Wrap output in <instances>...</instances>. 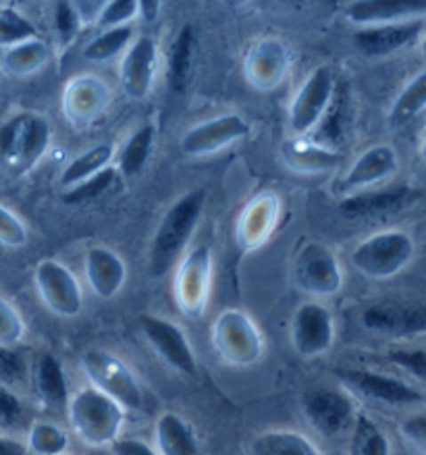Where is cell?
I'll list each match as a JSON object with an SVG mask.
<instances>
[{
  "label": "cell",
  "mask_w": 426,
  "mask_h": 455,
  "mask_svg": "<svg viewBox=\"0 0 426 455\" xmlns=\"http://www.w3.org/2000/svg\"><path fill=\"white\" fill-rule=\"evenodd\" d=\"M204 206H206V188H196L185 192L166 208L154 231L148 268L154 276H163L175 268L185 256V250L200 225Z\"/></svg>",
  "instance_id": "1"
},
{
  "label": "cell",
  "mask_w": 426,
  "mask_h": 455,
  "mask_svg": "<svg viewBox=\"0 0 426 455\" xmlns=\"http://www.w3.org/2000/svg\"><path fill=\"white\" fill-rule=\"evenodd\" d=\"M67 420L73 435L90 447H110L123 436L127 410L96 387L84 385L69 395Z\"/></svg>",
  "instance_id": "2"
},
{
  "label": "cell",
  "mask_w": 426,
  "mask_h": 455,
  "mask_svg": "<svg viewBox=\"0 0 426 455\" xmlns=\"http://www.w3.org/2000/svg\"><path fill=\"white\" fill-rule=\"evenodd\" d=\"M52 129L44 116L17 113L0 125V169L26 175L51 148Z\"/></svg>",
  "instance_id": "3"
},
{
  "label": "cell",
  "mask_w": 426,
  "mask_h": 455,
  "mask_svg": "<svg viewBox=\"0 0 426 455\" xmlns=\"http://www.w3.org/2000/svg\"><path fill=\"white\" fill-rule=\"evenodd\" d=\"M210 346L221 362L231 368L256 366L267 352L258 323L242 308H225L210 327Z\"/></svg>",
  "instance_id": "4"
},
{
  "label": "cell",
  "mask_w": 426,
  "mask_h": 455,
  "mask_svg": "<svg viewBox=\"0 0 426 455\" xmlns=\"http://www.w3.org/2000/svg\"><path fill=\"white\" fill-rule=\"evenodd\" d=\"M335 379L343 391L354 399L382 405V408L404 410L416 408L426 402V393L420 387L395 377V374L373 371V368L343 366L337 368Z\"/></svg>",
  "instance_id": "5"
},
{
  "label": "cell",
  "mask_w": 426,
  "mask_h": 455,
  "mask_svg": "<svg viewBox=\"0 0 426 455\" xmlns=\"http://www.w3.org/2000/svg\"><path fill=\"white\" fill-rule=\"evenodd\" d=\"M84 377L88 385L96 387L104 395L113 397L127 411H140L146 405V391L138 374L132 371L127 362L115 355L109 349H88L79 358Z\"/></svg>",
  "instance_id": "6"
},
{
  "label": "cell",
  "mask_w": 426,
  "mask_h": 455,
  "mask_svg": "<svg viewBox=\"0 0 426 455\" xmlns=\"http://www.w3.org/2000/svg\"><path fill=\"white\" fill-rule=\"evenodd\" d=\"M140 333L154 355L179 377L197 379V358L181 324L166 316H140Z\"/></svg>",
  "instance_id": "7"
},
{
  "label": "cell",
  "mask_w": 426,
  "mask_h": 455,
  "mask_svg": "<svg viewBox=\"0 0 426 455\" xmlns=\"http://www.w3.org/2000/svg\"><path fill=\"white\" fill-rule=\"evenodd\" d=\"M293 283L312 299H326L343 289V268L329 245L308 242L293 258Z\"/></svg>",
  "instance_id": "8"
},
{
  "label": "cell",
  "mask_w": 426,
  "mask_h": 455,
  "mask_svg": "<svg viewBox=\"0 0 426 455\" xmlns=\"http://www.w3.org/2000/svg\"><path fill=\"white\" fill-rule=\"evenodd\" d=\"M414 243L404 231L374 233L351 250L350 262L358 273L370 279H389L410 262Z\"/></svg>",
  "instance_id": "9"
},
{
  "label": "cell",
  "mask_w": 426,
  "mask_h": 455,
  "mask_svg": "<svg viewBox=\"0 0 426 455\" xmlns=\"http://www.w3.org/2000/svg\"><path fill=\"white\" fill-rule=\"evenodd\" d=\"M337 324L335 316L323 301L310 299L295 308L289 323V343L304 360H318L335 346Z\"/></svg>",
  "instance_id": "10"
},
{
  "label": "cell",
  "mask_w": 426,
  "mask_h": 455,
  "mask_svg": "<svg viewBox=\"0 0 426 455\" xmlns=\"http://www.w3.org/2000/svg\"><path fill=\"white\" fill-rule=\"evenodd\" d=\"M337 79L329 65H318L308 73L289 104V132L293 138H308L323 119L335 96Z\"/></svg>",
  "instance_id": "11"
},
{
  "label": "cell",
  "mask_w": 426,
  "mask_h": 455,
  "mask_svg": "<svg viewBox=\"0 0 426 455\" xmlns=\"http://www.w3.org/2000/svg\"><path fill=\"white\" fill-rule=\"evenodd\" d=\"M175 268L173 293H175L177 308L189 318L202 316L213 289V250L208 245H197L179 260Z\"/></svg>",
  "instance_id": "12"
},
{
  "label": "cell",
  "mask_w": 426,
  "mask_h": 455,
  "mask_svg": "<svg viewBox=\"0 0 426 455\" xmlns=\"http://www.w3.org/2000/svg\"><path fill=\"white\" fill-rule=\"evenodd\" d=\"M301 411L314 433L325 439H337L351 430L358 416L356 402L342 387H312L301 397Z\"/></svg>",
  "instance_id": "13"
},
{
  "label": "cell",
  "mask_w": 426,
  "mask_h": 455,
  "mask_svg": "<svg viewBox=\"0 0 426 455\" xmlns=\"http://www.w3.org/2000/svg\"><path fill=\"white\" fill-rule=\"evenodd\" d=\"M252 132L250 121L237 113H223L197 123L183 133L179 148L189 158H208L221 155L225 148L236 146Z\"/></svg>",
  "instance_id": "14"
},
{
  "label": "cell",
  "mask_w": 426,
  "mask_h": 455,
  "mask_svg": "<svg viewBox=\"0 0 426 455\" xmlns=\"http://www.w3.org/2000/svg\"><path fill=\"white\" fill-rule=\"evenodd\" d=\"M36 291L42 304L59 318H77L84 310V293L77 276L67 264L42 260L34 270Z\"/></svg>",
  "instance_id": "15"
},
{
  "label": "cell",
  "mask_w": 426,
  "mask_h": 455,
  "mask_svg": "<svg viewBox=\"0 0 426 455\" xmlns=\"http://www.w3.org/2000/svg\"><path fill=\"white\" fill-rule=\"evenodd\" d=\"M160 65L158 44L152 36H138L123 52L119 67V82L127 98L140 102L154 88Z\"/></svg>",
  "instance_id": "16"
},
{
  "label": "cell",
  "mask_w": 426,
  "mask_h": 455,
  "mask_svg": "<svg viewBox=\"0 0 426 455\" xmlns=\"http://www.w3.org/2000/svg\"><path fill=\"white\" fill-rule=\"evenodd\" d=\"M113 100L109 84L96 76L73 77L60 98V108L76 127H88L107 113Z\"/></svg>",
  "instance_id": "17"
},
{
  "label": "cell",
  "mask_w": 426,
  "mask_h": 455,
  "mask_svg": "<svg viewBox=\"0 0 426 455\" xmlns=\"http://www.w3.org/2000/svg\"><path fill=\"white\" fill-rule=\"evenodd\" d=\"M289 59L287 46L277 38H261L248 48L244 59V76L256 90H275L287 77Z\"/></svg>",
  "instance_id": "18"
},
{
  "label": "cell",
  "mask_w": 426,
  "mask_h": 455,
  "mask_svg": "<svg viewBox=\"0 0 426 455\" xmlns=\"http://www.w3.org/2000/svg\"><path fill=\"white\" fill-rule=\"evenodd\" d=\"M362 324L382 337H414L426 333V310L398 301H376L362 312Z\"/></svg>",
  "instance_id": "19"
},
{
  "label": "cell",
  "mask_w": 426,
  "mask_h": 455,
  "mask_svg": "<svg viewBox=\"0 0 426 455\" xmlns=\"http://www.w3.org/2000/svg\"><path fill=\"white\" fill-rule=\"evenodd\" d=\"M424 23L420 20L404 23H387V26L360 28L351 36V44L358 54L366 59H385L410 46L422 32Z\"/></svg>",
  "instance_id": "20"
},
{
  "label": "cell",
  "mask_w": 426,
  "mask_h": 455,
  "mask_svg": "<svg viewBox=\"0 0 426 455\" xmlns=\"http://www.w3.org/2000/svg\"><path fill=\"white\" fill-rule=\"evenodd\" d=\"M84 276L96 298L113 299L125 287L127 267L115 250L94 245L84 256Z\"/></svg>",
  "instance_id": "21"
},
{
  "label": "cell",
  "mask_w": 426,
  "mask_h": 455,
  "mask_svg": "<svg viewBox=\"0 0 426 455\" xmlns=\"http://www.w3.org/2000/svg\"><path fill=\"white\" fill-rule=\"evenodd\" d=\"M395 171H398V155H395L393 148L385 144L373 146L350 164V169L339 181V189L350 196L366 192L368 188L385 181Z\"/></svg>",
  "instance_id": "22"
},
{
  "label": "cell",
  "mask_w": 426,
  "mask_h": 455,
  "mask_svg": "<svg viewBox=\"0 0 426 455\" xmlns=\"http://www.w3.org/2000/svg\"><path fill=\"white\" fill-rule=\"evenodd\" d=\"M350 23L360 28L387 26V23L414 21L426 15L424 0H364L343 9Z\"/></svg>",
  "instance_id": "23"
},
{
  "label": "cell",
  "mask_w": 426,
  "mask_h": 455,
  "mask_svg": "<svg viewBox=\"0 0 426 455\" xmlns=\"http://www.w3.org/2000/svg\"><path fill=\"white\" fill-rule=\"evenodd\" d=\"M281 217V198L273 192L258 194L250 202L248 208H244L242 217L237 223V242L244 250H254L262 245L273 235L277 223Z\"/></svg>",
  "instance_id": "24"
},
{
  "label": "cell",
  "mask_w": 426,
  "mask_h": 455,
  "mask_svg": "<svg viewBox=\"0 0 426 455\" xmlns=\"http://www.w3.org/2000/svg\"><path fill=\"white\" fill-rule=\"evenodd\" d=\"M414 198V192L407 186H398L389 189H366V192H358L345 196L339 204V212L348 220L358 219H374L399 211L407 202Z\"/></svg>",
  "instance_id": "25"
},
{
  "label": "cell",
  "mask_w": 426,
  "mask_h": 455,
  "mask_svg": "<svg viewBox=\"0 0 426 455\" xmlns=\"http://www.w3.org/2000/svg\"><path fill=\"white\" fill-rule=\"evenodd\" d=\"M152 435L158 455H202L194 424L177 411H163L154 422Z\"/></svg>",
  "instance_id": "26"
},
{
  "label": "cell",
  "mask_w": 426,
  "mask_h": 455,
  "mask_svg": "<svg viewBox=\"0 0 426 455\" xmlns=\"http://www.w3.org/2000/svg\"><path fill=\"white\" fill-rule=\"evenodd\" d=\"M29 379L34 383L36 395L40 397V402L46 408H67V402H69V383H67L65 368L57 355L51 352L40 354L38 360L34 362V368L29 371Z\"/></svg>",
  "instance_id": "27"
},
{
  "label": "cell",
  "mask_w": 426,
  "mask_h": 455,
  "mask_svg": "<svg viewBox=\"0 0 426 455\" xmlns=\"http://www.w3.org/2000/svg\"><path fill=\"white\" fill-rule=\"evenodd\" d=\"M281 158L293 173L318 175L326 171L337 169L342 163L339 152L326 150V148L314 144L306 138H293L281 146Z\"/></svg>",
  "instance_id": "28"
},
{
  "label": "cell",
  "mask_w": 426,
  "mask_h": 455,
  "mask_svg": "<svg viewBox=\"0 0 426 455\" xmlns=\"http://www.w3.org/2000/svg\"><path fill=\"white\" fill-rule=\"evenodd\" d=\"M248 455H325L310 436L293 428L258 433L248 445Z\"/></svg>",
  "instance_id": "29"
},
{
  "label": "cell",
  "mask_w": 426,
  "mask_h": 455,
  "mask_svg": "<svg viewBox=\"0 0 426 455\" xmlns=\"http://www.w3.org/2000/svg\"><path fill=\"white\" fill-rule=\"evenodd\" d=\"M194 52H196V32L194 26L185 23L179 29L175 40H173L169 59H166V84L169 90L175 94L188 88L189 76H191V65H194Z\"/></svg>",
  "instance_id": "30"
},
{
  "label": "cell",
  "mask_w": 426,
  "mask_h": 455,
  "mask_svg": "<svg viewBox=\"0 0 426 455\" xmlns=\"http://www.w3.org/2000/svg\"><path fill=\"white\" fill-rule=\"evenodd\" d=\"M117 158V148L113 144H96L88 148L84 155L73 158L60 173V186L63 189H69L77 183H82L90 177L100 173V171L113 167Z\"/></svg>",
  "instance_id": "31"
},
{
  "label": "cell",
  "mask_w": 426,
  "mask_h": 455,
  "mask_svg": "<svg viewBox=\"0 0 426 455\" xmlns=\"http://www.w3.org/2000/svg\"><path fill=\"white\" fill-rule=\"evenodd\" d=\"M154 140H157V132L150 123H144L135 132L129 135L125 144L119 152H117V173L123 177H135L144 171L146 163L150 161L154 150Z\"/></svg>",
  "instance_id": "32"
},
{
  "label": "cell",
  "mask_w": 426,
  "mask_h": 455,
  "mask_svg": "<svg viewBox=\"0 0 426 455\" xmlns=\"http://www.w3.org/2000/svg\"><path fill=\"white\" fill-rule=\"evenodd\" d=\"M345 115H348V94H345L342 85H337L335 96L326 108V113L314 132L308 135L306 140L314 141V144L326 148V150L337 152V148L342 146L343 141V132H345Z\"/></svg>",
  "instance_id": "33"
},
{
  "label": "cell",
  "mask_w": 426,
  "mask_h": 455,
  "mask_svg": "<svg viewBox=\"0 0 426 455\" xmlns=\"http://www.w3.org/2000/svg\"><path fill=\"white\" fill-rule=\"evenodd\" d=\"M48 59H51V48L36 36V38L7 48L0 57V63H3L4 71L13 73V76H32L48 63Z\"/></svg>",
  "instance_id": "34"
},
{
  "label": "cell",
  "mask_w": 426,
  "mask_h": 455,
  "mask_svg": "<svg viewBox=\"0 0 426 455\" xmlns=\"http://www.w3.org/2000/svg\"><path fill=\"white\" fill-rule=\"evenodd\" d=\"M350 433V455H391V441L387 433L366 414L356 416Z\"/></svg>",
  "instance_id": "35"
},
{
  "label": "cell",
  "mask_w": 426,
  "mask_h": 455,
  "mask_svg": "<svg viewBox=\"0 0 426 455\" xmlns=\"http://www.w3.org/2000/svg\"><path fill=\"white\" fill-rule=\"evenodd\" d=\"M133 42V28H113L102 29L96 38H92L84 48V59L92 60V63H107V60L115 59L117 54L125 52L129 44Z\"/></svg>",
  "instance_id": "36"
},
{
  "label": "cell",
  "mask_w": 426,
  "mask_h": 455,
  "mask_svg": "<svg viewBox=\"0 0 426 455\" xmlns=\"http://www.w3.org/2000/svg\"><path fill=\"white\" fill-rule=\"evenodd\" d=\"M23 445L34 455H63L69 447V436L59 424L38 420L29 427Z\"/></svg>",
  "instance_id": "37"
},
{
  "label": "cell",
  "mask_w": 426,
  "mask_h": 455,
  "mask_svg": "<svg viewBox=\"0 0 426 455\" xmlns=\"http://www.w3.org/2000/svg\"><path fill=\"white\" fill-rule=\"evenodd\" d=\"M426 108V71L414 77L410 84L401 90V94L395 98L389 121L393 127H401L410 123L418 113Z\"/></svg>",
  "instance_id": "38"
},
{
  "label": "cell",
  "mask_w": 426,
  "mask_h": 455,
  "mask_svg": "<svg viewBox=\"0 0 426 455\" xmlns=\"http://www.w3.org/2000/svg\"><path fill=\"white\" fill-rule=\"evenodd\" d=\"M117 175L119 173H117V169L113 164V167L100 171V173L90 177V180H85L82 183H77V186L65 189L63 196H60V200H63L67 206H79V204H88V202H94L100 198L102 194H107L110 188H113V183L117 181Z\"/></svg>",
  "instance_id": "39"
},
{
  "label": "cell",
  "mask_w": 426,
  "mask_h": 455,
  "mask_svg": "<svg viewBox=\"0 0 426 455\" xmlns=\"http://www.w3.org/2000/svg\"><path fill=\"white\" fill-rule=\"evenodd\" d=\"M36 36H38V32H36L34 23L28 21L26 17L11 9L0 11V48L7 51L11 46L36 38Z\"/></svg>",
  "instance_id": "40"
},
{
  "label": "cell",
  "mask_w": 426,
  "mask_h": 455,
  "mask_svg": "<svg viewBox=\"0 0 426 455\" xmlns=\"http://www.w3.org/2000/svg\"><path fill=\"white\" fill-rule=\"evenodd\" d=\"M389 362L416 385L426 387V347H398L389 352Z\"/></svg>",
  "instance_id": "41"
},
{
  "label": "cell",
  "mask_w": 426,
  "mask_h": 455,
  "mask_svg": "<svg viewBox=\"0 0 426 455\" xmlns=\"http://www.w3.org/2000/svg\"><path fill=\"white\" fill-rule=\"evenodd\" d=\"M26 323L20 310L0 298V347H17L26 339Z\"/></svg>",
  "instance_id": "42"
},
{
  "label": "cell",
  "mask_w": 426,
  "mask_h": 455,
  "mask_svg": "<svg viewBox=\"0 0 426 455\" xmlns=\"http://www.w3.org/2000/svg\"><path fill=\"white\" fill-rule=\"evenodd\" d=\"M82 15H79L77 4L57 3L54 4V34L60 42V46H69L77 38L82 29Z\"/></svg>",
  "instance_id": "43"
},
{
  "label": "cell",
  "mask_w": 426,
  "mask_h": 455,
  "mask_svg": "<svg viewBox=\"0 0 426 455\" xmlns=\"http://www.w3.org/2000/svg\"><path fill=\"white\" fill-rule=\"evenodd\" d=\"M135 17H138V3H129V0L104 3L96 15V26L100 29L125 28Z\"/></svg>",
  "instance_id": "44"
},
{
  "label": "cell",
  "mask_w": 426,
  "mask_h": 455,
  "mask_svg": "<svg viewBox=\"0 0 426 455\" xmlns=\"http://www.w3.org/2000/svg\"><path fill=\"white\" fill-rule=\"evenodd\" d=\"M23 416H26V408H23L21 397L17 395L13 387L0 380V433L9 435L11 428L20 427Z\"/></svg>",
  "instance_id": "45"
},
{
  "label": "cell",
  "mask_w": 426,
  "mask_h": 455,
  "mask_svg": "<svg viewBox=\"0 0 426 455\" xmlns=\"http://www.w3.org/2000/svg\"><path fill=\"white\" fill-rule=\"evenodd\" d=\"M28 242V227L13 211L0 204V243L7 248H21Z\"/></svg>",
  "instance_id": "46"
},
{
  "label": "cell",
  "mask_w": 426,
  "mask_h": 455,
  "mask_svg": "<svg viewBox=\"0 0 426 455\" xmlns=\"http://www.w3.org/2000/svg\"><path fill=\"white\" fill-rule=\"evenodd\" d=\"M29 377V366L17 347H0V380L13 387Z\"/></svg>",
  "instance_id": "47"
},
{
  "label": "cell",
  "mask_w": 426,
  "mask_h": 455,
  "mask_svg": "<svg viewBox=\"0 0 426 455\" xmlns=\"http://www.w3.org/2000/svg\"><path fill=\"white\" fill-rule=\"evenodd\" d=\"M401 435L414 449H418L420 455H426V414L407 418L401 424Z\"/></svg>",
  "instance_id": "48"
},
{
  "label": "cell",
  "mask_w": 426,
  "mask_h": 455,
  "mask_svg": "<svg viewBox=\"0 0 426 455\" xmlns=\"http://www.w3.org/2000/svg\"><path fill=\"white\" fill-rule=\"evenodd\" d=\"M110 455H158L157 449L150 443L140 439V436L123 435L109 447Z\"/></svg>",
  "instance_id": "49"
},
{
  "label": "cell",
  "mask_w": 426,
  "mask_h": 455,
  "mask_svg": "<svg viewBox=\"0 0 426 455\" xmlns=\"http://www.w3.org/2000/svg\"><path fill=\"white\" fill-rule=\"evenodd\" d=\"M28 449L21 441L13 439L11 435L0 433V455H26Z\"/></svg>",
  "instance_id": "50"
},
{
  "label": "cell",
  "mask_w": 426,
  "mask_h": 455,
  "mask_svg": "<svg viewBox=\"0 0 426 455\" xmlns=\"http://www.w3.org/2000/svg\"><path fill=\"white\" fill-rule=\"evenodd\" d=\"M158 11H160L158 3H138V17H144V21L157 20Z\"/></svg>",
  "instance_id": "51"
},
{
  "label": "cell",
  "mask_w": 426,
  "mask_h": 455,
  "mask_svg": "<svg viewBox=\"0 0 426 455\" xmlns=\"http://www.w3.org/2000/svg\"><path fill=\"white\" fill-rule=\"evenodd\" d=\"M424 52H426V40H424Z\"/></svg>",
  "instance_id": "52"
},
{
  "label": "cell",
  "mask_w": 426,
  "mask_h": 455,
  "mask_svg": "<svg viewBox=\"0 0 426 455\" xmlns=\"http://www.w3.org/2000/svg\"><path fill=\"white\" fill-rule=\"evenodd\" d=\"M424 158H426V146H424Z\"/></svg>",
  "instance_id": "53"
},
{
  "label": "cell",
  "mask_w": 426,
  "mask_h": 455,
  "mask_svg": "<svg viewBox=\"0 0 426 455\" xmlns=\"http://www.w3.org/2000/svg\"><path fill=\"white\" fill-rule=\"evenodd\" d=\"M63 455H71V453H63Z\"/></svg>",
  "instance_id": "54"
}]
</instances>
